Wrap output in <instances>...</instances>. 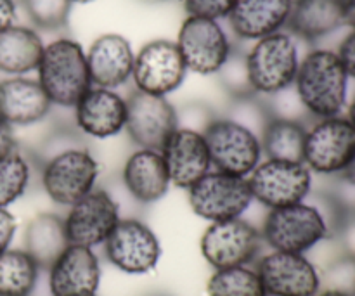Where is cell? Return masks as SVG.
Here are the masks:
<instances>
[{
    "mask_svg": "<svg viewBox=\"0 0 355 296\" xmlns=\"http://www.w3.org/2000/svg\"><path fill=\"white\" fill-rule=\"evenodd\" d=\"M175 44L187 71L203 76L217 75L234 47L218 21L194 16L184 21Z\"/></svg>",
    "mask_w": 355,
    "mask_h": 296,
    "instance_id": "obj_12",
    "label": "cell"
},
{
    "mask_svg": "<svg viewBox=\"0 0 355 296\" xmlns=\"http://www.w3.org/2000/svg\"><path fill=\"white\" fill-rule=\"evenodd\" d=\"M217 75L220 78L224 89L231 96H234L236 99L255 96L252 85H250L248 68H246V52L236 47V45L232 47L231 55L224 62V66L218 69Z\"/></svg>",
    "mask_w": 355,
    "mask_h": 296,
    "instance_id": "obj_32",
    "label": "cell"
},
{
    "mask_svg": "<svg viewBox=\"0 0 355 296\" xmlns=\"http://www.w3.org/2000/svg\"><path fill=\"white\" fill-rule=\"evenodd\" d=\"M85 55L94 87L114 90L132 78L135 54L130 42L121 35H101L92 42Z\"/></svg>",
    "mask_w": 355,
    "mask_h": 296,
    "instance_id": "obj_20",
    "label": "cell"
},
{
    "mask_svg": "<svg viewBox=\"0 0 355 296\" xmlns=\"http://www.w3.org/2000/svg\"><path fill=\"white\" fill-rule=\"evenodd\" d=\"M340 177H342V180L347 184V186L354 187L355 189V155H354L352 162H350V165L347 166L345 172H343Z\"/></svg>",
    "mask_w": 355,
    "mask_h": 296,
    "instance_id": "obj_39",
    "label": "cell"
},
{
    "mask_svg": "<svg viewBox=\"0 0 355 296\" xmlns=\"http://www.w3.org/2000/svg\"><path fill=\"white\" fill-rule=\"evenodd\" d=\"M101 165L90 149L82 146L61 148L42 165V187L49 200L69 208L96 189Z\"/></svg>",
    "mask_w": 355,
    "mask_h": 296,
    "instance_id": "obj_4",
    "label": "cell"
},
{
    "mask_svg": "<svg viewBox=\"0 0 355 296\" xmlns=\"http://www.w3.org/2000/svg\"><path fill=\"white\" fill-rule=\"evenodd\" d=\"M347 120H349L355 128V96H354L352 103H350V106H349V114H347Z\"/></svg>",
    "mask_w": 355,
    "mask_h": 296,
    "instance_id": "obj_42",
    "label": "cell"
},
{
    "mask_svg": "<svg viewBox=\"0 0 355 296\" xmlns=\"http://www.w3.org/2000/svg\"><path fill=\"white\" fill-rule=\"evenodd\" d=\"M293 0H236L227 16L236 38L260 40L283 31L290 19Z\"/></svg>",
    "mask_w": 355,
    "mask_h": 296,
    "instance_id": "obj_21",
    "label": "cell"
},
{
    "mask_svg": "<svg viewBox=\"0 0 355 296\" xmlns=\"http://www.w3.org/2000/svg\"><path fill=\"white\" fill-rule=\"evenodd\" d=\"M179 128V113L166 97L134 92L127 99L128 137L139 149L162 151L170 135Z\"/></svg>",
    "mask_w": 355,
    "mask_h": 296,
    "instance_id": "obj_16",
    "label": "cell"
},
{
    "mask_svg": "<svg viewBox=\"0 0 355 296\" xmlns=\"http://www.w3.org/2000/svg\"><path fill=\"white\" fill-rule=\"evenodd\" d=\"M121 179L128 194L142 204L163 200L172 186L162 153L155 149H137L132 153L123 165Z\"/></svg>",
    "mask_w": 355,
    "mask_h": 296,
    "instance_id": "obj_23",
    "label": "cell"
},
{
    "mask_svg": "<svg viewBox=\"0 0 355 296\" xmlns=\"http://www.w3.org/2000/svg\"><path fill=\"white\" fill-rule=\"evenodd\" d=\"M236 0H184L187 16L205 17V19H227Z\"/></svg>",
    "mask_w": 355,
    "mask_h": 296,
    "instance_id": "obj_33",
    "label": "cell"
},
{
    "mask_svg": "<svg viewBox=\"0 0 355 296\" xmlns=\"http://www.w3.org/2000/svg\"><path fill=\"white\" fill-rule=\"evenodd\" d=\"M42 269L23 248H9L0 255V296H31Z\"/></svg>",
    "mask_w": 355,
    "mask_h": 296,
    "instance_id": "obj_28",
    "label": "cell"
},
{
    "mask_svg": "<svg viewBox=\"0 0 355 296\" xmlns=\"http://www.w3.org/2000/svg\"><path fill=\"white\" fill-rule=\"evenodd\" d=\"M267 296H315L321 291L318 267L302 253L269 250L255 262Z\"/></svg>",
    "mask_w": 355,
    "mask_h": 296,
    "instance_id": "obj_14",
    "label": "cell"
},
{
    "mask_svg": "<svg viewBox=\"0 0 355 296\" xmlns=\"http://www.w3.org/2000/svg\"><path fill=\"white\" fill-rule=\"evenodd\" d=\"M17 17L16 2L14 0H0V31L14 26Z\"/></svg>",
    "mask_w": 355,
    "mask_h": 296,
    "instance_id": "obj_37",
    "label": "cell"
},
{
    "mask_svg": "<svg viewBox=\"0 0 355 296\" xmlns=\"http://www.w3.org/2000/svg\"><path fill=\"white\" fill-rule=\"evenodd\" d=\"M37 71L52 106L75 107L92 87L87 55L73 38L61 37L45 45Z\"/></svg>",
    "mask_w": 355,
    "mask_h": 296,
    "instance_id": "obj_2",
    "label": "cell"
},
{
    "mask_svg": "<svg viewBox=\"0 0 355 296\" xmlns=\"http://www.w3.org/2000/svg\"><path fill=\"white\" fill-rule=\"evenodd\" d=\"M31 180V166L19 151L0 158V208H9L26 194Z\"/></svg>",
    "mask_w": 355,
    "mask_h": 296,
    "instance_id": "obj_30",
    "label": "cell"
},
{
    "mask_svg": "<svg viewBox=\"0 0 355 296\" xmlns=\"http://www.w3.org/2000/svg\"><path fill=\"white\" fill-rule=\"evenodd\" d=\"M211 168L236 177H248L263 159L260 135L234 118H215L203 128Z\"/></svg>",
    "mask_w": 355,
    "mask_h": 296,
    "instance_id": "obj_5",
    "label": "cell"
},
{
    "mask_svg": "<svg viewBox=\"0 0 355 296\" xmlns=\"http://www.w3.org/2000/svg\"><path fill=\"white\" fill-rule=\"evenodd\" d=\"M354 155L355 128L347 118H322L307 128L304 163L312 173L342 175Z\"/></svg>",
    "mask_w": 355,
    "mask_h": 296,
    "instance_id": "obj_10",
    "label": "cell"
},
{
    "mask_svg": "<svg viewBox=\"0 0 355 296\" xmlns=\"http://www.w3.org/2000/svg\"><path fill=\"white\" fill-rule=\"evenodd\" d=\"M107 262L128 276H146L158 267L162 243L139 218H121L103 245Z\"/></svg>",
    "mask_w": 355,
    "mask_h": 296,
    "instance_id": "obj_11",
    "label": "cell"
},
{
    "mask_svg": "<svg viewBox=\"0 0 355 296\" xmlns=\"http://www.w3.org/2000/svg\"><path fill=\"white\" fill-rule=\"evenodd\" d=\"M51 296H97L103 267L96 250L71 246L47 269Z\"/></svg>",
    "mask_w": 355,
    "mask_h": 296,
    "instance_id": "obj_18",
    "label": "cell"
},
{
    "mask_svg": "<svg viewBox=\"0 0 355 296\" xmlns=\"http://www.w3.org/2000/svg\"><path fill=\"white\" fill-rule=\"evenodd\" d=\"M51 107L38 80L10 76L0 82V118L12 128L38 123L51 113Z\"/></svg>",
    "mask_w": 355,
    "mask_h": 296,
    "instance_id": "obj_22",
    "label": "cell"
},
{
    "mask_svg": "<svg viewBox=\"0 0 355 296\" xmlns=\"http://www.w3.org/2000/svg\"><path fill=\"white\" fill-rule=\"evenodd\" d=\"M307 127L295 118L270 116L263 125L262 151L266 159L304 163V146Z\"/></svg>",
    "mask_w": 355,
    "mask_h": 296,
    "instance_id": "obj_27",
    "label": "cell"
},
{
    "mask_svg": "<svg viewBox=\"0 0 355 296\" xmlns=\"http://www.w3.org/2000/svg\"><path fill=\"white\" fill-rule=\"evenodd\" d=\"M94 0H71V3H90Z\"/></svg>",
    "mask_w": 355,
    "mask_h": 296,
    "instance_id": "obj_43",
    "label": "cell"
},
{
    "mask_svg": "<svg viewBox=\"0 0 355 296\" xmlns=\"http://www.w3.org/2000/svg\"><path fill=\"white\" fill-rule=\"evenodd\" d=\"M336 55H338L347 76H349V78H355V31H352V33H349L343 38Z\"/></svg>",
    "mask_w": 355,
    "mask_h": 296,
    "instance_id": "obj_35",
    "label": "cell"
},
{
    "mask_svg": "<svg viewBox=\"0 0 355 296\" xmlns=\"http://www.w3.org/2000/svg\"><path fill=\"white\" fill-rule=\"evenodd\" d=\"M62 220L69 245L96 250L106 243L121 220L120 207L107 191L96 187L71 204Z\"/></svg>",
    "mask_w": 355,
    "mask_h": 296,
    "instance_id": "obj_13",
    "label": "cell"
},
{
    "mask_svg": "<svg viewBox=\"0 0 355 296\" xmlns=\"http://www.w3.org/2000/svg\"><path fill=\"white\" fill-rule=\"evenodd\" d=\"M186 75L187 68L175 42L163 38L148 42L135 54L132 80L139 92L166 97L182 85Z\"/></svg>",
    "mask_w": 355,
    "mask_h": 296,
    "instance_id": "obj_15",
    "label": "cell"
},
{
    "mask_svg": "<svg viewBox=\"0 0 355 296\" xmlns=\"http://www.w3.org/2000/svg\"><path fill=\"white\" fill-rule=\"evenodd\" d=\"M17 151V141L14 128L7 123L6 120L0 118V158Z\"/></svg>",
    "mask_w": 355,
    "mask_h": 296,
    "instance_id": "obj_36",
    "label": "cell"
},
{
    "mask_svg": "<svg viewBox=\"0 0 355 296\" xmlns=\"http://www.w3.org/2000/svg\"><path fill=\"white\" fill-rule=\"evenodd\" d=\"M24 252L47 270L69 246L64 220L55 214H38L24 229Z\"/></svg>",
    "mask_w": 355,
    "mask_h": 296,
    "instance_id": "obj_25",
    "label": "cell"
},
{
    "mask_svg": "<svg viewBox=\"0 0 355 296\" xmlns=\"http://www.w3.org/2000/svg\"><path fill=\"white\" fill-rule=\"evenodd\" d=\"M293 89L300 106L318 120L340 116L347 106L349 76L336 52L314 49L300 61Z\"/></svg>",
    "mask_w": 355,
    "mask_h": 296,
    "instance_id": "obj_1",
    "label": "cell"
},
{
    "mask_svg": "<svg viewBox=\"0 0 355 296\" xmlns=\"http://www.w3.org/2000/svg\"><path fill=\"white\" fill-rule=\"evenodd\" d=\"M263 245L269 250L305 255L329 234L326 215L314 204L302 201L286 208L269 210L262 225Z\"/></svg>",
    "mask_w": 355,
    "mask_h": 296,
    "instance_id": "obj_6",
    "label": "cell"
},
{
    "mask_svg": "<svg viewBox=\"0 0 355 296\" xmlns=\"http://www.w3.org/2000/svg\"><path fill=\"white\" fill-rule=\"evenodd\" d=\"M343 239H345V246L347 250H349L350 256H352V260H355V214L345 224V229H343Z\"/></svg>",
    "mask_w": 355,
    "mask_h": 296,
    "instance_id": "obj_38",
    "label": "cell"
},
{
    "mask_svg": "<svg viewBox=\"0 0 355 296\" xmlns=\"http://www.w3.org/2000/svg\"><path fill=\"white\" fill-rule=\"evenodd\" d=\"M253 201L267 210H277L307 201L314 173L305 163L266 159L246 177Z\"/></svg>",
    "mask_w": 355,
    "mask_h": 296,
    "instance_id": "obj_7",
    "label": "cell"
},
{
    "mask_svg": "<svg viewBox=\"0 0 355 296\" xmlns=\"http://www.w3.org/2000/svg\"><path fill=\"white\" fill-rule=\"evenodd\" d=\"M345 24V0H293L288 31L305 42H315Z\"/></svg>",
    "mask_w": 355,
    "mask_h": 296,
    "instance_id": "obj_24",
    "label": "cell"
},
{
    "mask_svg": "<svg viewBox=\"0 0 355 296\" xmlns=\"http://www.w3.org/2000/svg\"><path fill=\"white\" fill-rule=\"evenodd\" d=\"M187 201L194 215L208 224H215L243 218V214L253 203V196L245 177L211 170L187 189Z\"/></svg>",
    "mask_w": 355,
    "mask_h": 296,
    "instance_id": "obj_8",
    "label": "cell"
},
{
    "mask_svg": "<svg viewBox=\"0 0 355 296\" xmlns=\"http://www.w3.org/2000/svg\"><path fill=\"white\" fill-rule=\"evenodd\" d=\"M24 12L42 30H59L68 24L71 0H21Z\"/></svg>",
    "mask_w": 355,
    "mask_h": 296,
    "instance_id": "obj_31",
    "label": "cell"
},
{
    "mask_svg": "<svg viewBox=\"0 0 355 296\" xmlns=\"http://www.w3.org/2000/svg\"><path fill=\"white\" fill-rule=\"evenodd\" d=\"M345 24L355 31V0H345Z\"/></svg>",
    "mask_w": 355,
    "mask_h": 296,
    "instance_id": "obj_40",
    "label": "cell"
},
{
    "mask_svg": "<svg viewBox=\"0 0 355 296\" xmlns=\"http://www.w3.org/2000/svg\"><path fill=\"white\" fill-rule=\"evenodd\" d=\"M207 293L208 296H267L255 263L214 270L207 283Z\"/></svg>",
    "mask_w": 355,
    "mask_h": 296,
    "instance_id": "obj_29",
    "label": "cell"
},
{
    "mask_svg": "<svg viewBox=\"0 0 355 296\" xmlns=\"http://www.w3.org/2000/svg\"><path fill=\"white\" fill-rule=\"evenodd\" d=\"M17 231L16 217L9 211V208H0V255L10 248L14 236Z\"/></svg>",
    "mask_w": 355,
    "mask_h": 296,
    "instance_id": "obj_34",
    "label": "cell"
},
{
    "mask_svg": "<svg viewBox=\"0 0 355 296\" xmlns=\"http://www.w3.org/2000/svg\"><path fill=\"white\" fill-rule=\"evenodd\" d=\"M298 44L290 31L260 38L246 52L250 85L255 96H276L291 89L300 66Z\"/></svg>",
    "mask_w": 355,
    "mask_h": 296,
    "instance_id": "obj_3",
    "label": "cell"
},
{
    "mask_svg": "<svg viewBox=\"0 0 355 296\" xmlns=\"http://www.w3.org/2000/svg\"><path fill=\"white\" fill-rule=\"evenodd\" d=\"M315 296H350L349 293H345V291H340V290H324V291H319Z\"/></svg>",
    "mask_w": 355,
    "mask_h": 296,
    "instance_id": "obj_41",
    "label": "cell"
},
{
    "mask_svg": "<svg viewBox=\"0 0 355 296\" xmlns=\"http://www.w3.org/2000/svg\"><path fill=\"white\" fill-rule=\"evenodd\" d=\"M262 232L245 218L215 222L205 229L201 255L214 270L252 265L262 255Z\"/></svg>",
    "mask_w": 355,
    "mask_h": 296,
    "instance_id": "obj_9",
    "label": "cell"
},
{
    "mask_svg": "<svg viewBox=\"0 0 355 296\" xmlns=\"http://www.w3.org/2000/svg\"><path fill=\"white\" fill-rule=\"evenodd\" d=\"M159 153L165 162L170 184L179 189H191L198 180L214 170L203 132L196 128L179 125Z\"/></svg>",
    "mask_w": 355,
    "mask_h": 296,
    "instance_id": "obj_17",
    "label": "cell"
},
{
    "mask_svg": "<svg viewBox=\"0 0 355 296\" xmlns=\"http://www.w3.org/2000/svg\"><path fill=\"white\" fill-rule=\"evenodd\" d=\"M73 110L78 130L97 141L116 137L127 125V99L116 90L92 85Z\"/></svg>",
    "mask_w": 355,
    "mask_h": 296,
    "instance_id": "obj_19",
    "label": "cell"
},
{
    "mask_svg": "<svg viewBox=\"0 0 355 296\" xmlns=\"http://www.w3.org/2000/svg\"><path fill=\"white\" fill-rule=\"evenodd\" d=\"M40 35L26 26H10L0 31V73L23 76L35 71L44 52Z\"/></svg>",
    "mask_w": 355,
    "mask_h": 296,
    "instance_id": "obj_26",
    "label": "cell"
}]
</instances>
